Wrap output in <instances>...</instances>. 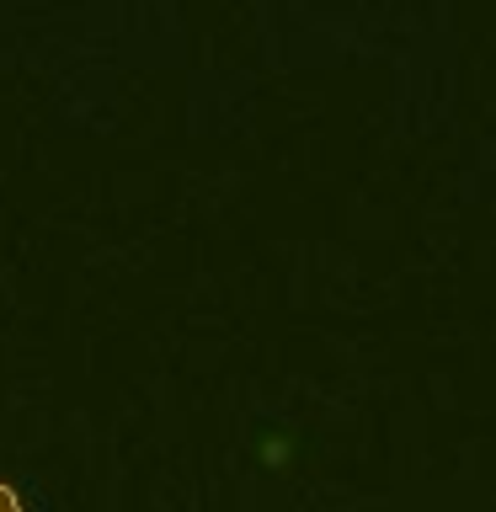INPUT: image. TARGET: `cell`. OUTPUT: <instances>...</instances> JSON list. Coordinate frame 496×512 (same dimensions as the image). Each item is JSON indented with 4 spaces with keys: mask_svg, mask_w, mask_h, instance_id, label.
<instances>
[{
    "mask_svg": "<svg viewBox=\"0 0 496 512\" xmlns=\"http://www.w3.org/2000/svg\"><path fill=\"white\" fill-rule=\"evenodd\" d=\"M0 512H38V502H32V491L22 486V480L0 475Z\"/></svg>",
    "mask_w": 496,
    "mask_h": 512,
    "instance_id": "obj_1",
    "label": "cell"
},
{
    "mask_svg": "<svg viewBox=\"0 0 496 512\" xmlns=\"http://www.w3.org/2000/svg\"><path fill=\"white\" fill-rule=\"evenodd\" d=\"M262 459L267 464H283L288 459V443H262Z\"/></svg>",
    "mask_w": 496,
    "mask_h": 512,
    "instance_id": "obj_2",
    "label": "cell"
}]
</instances>
